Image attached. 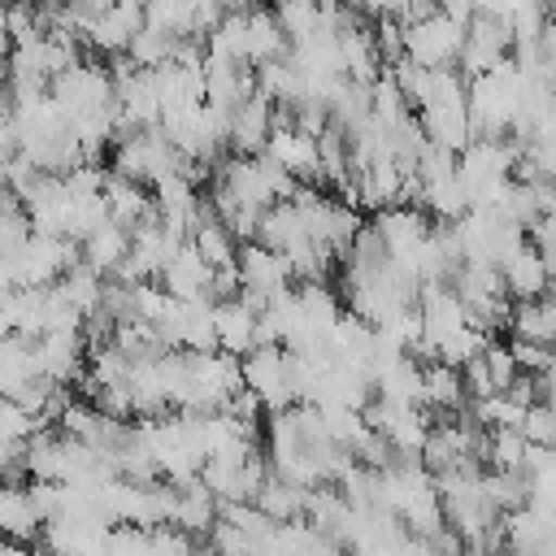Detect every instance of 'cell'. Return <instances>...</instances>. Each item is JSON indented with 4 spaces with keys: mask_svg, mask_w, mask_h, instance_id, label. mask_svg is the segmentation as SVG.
<instances>
[{
    "mask_svg": "<svg viewBox=\"0 0 556 556\" xmlns=\"http://www.w3.org/2000/svg\"><path fill=\"white\" fill-rule=\"evenodd\" d=\"M243 382L261 395L265 413H278V408L300 404L295 365H291V352H287L282 343H256V348L243 356Z\"/></svg>",
    "mask_w": 556,
    "mask_h": 556,
    "instance_id": "1",
    "label": "cell"
},
{
    "mask_svg": "<svg viewBox=\"0 0 556 556\" xmlns=\"http://www.w3.org/2000/svg\"><path fill=\"white\" fill-rule=\"evenodd\" d=\"M48 96L56 100V109H61L70 122L117 100L113 74L100 70V65H91V61H78V65H70V70H61V74L48 83Z\"/></svg>",
    "mask_w": 556,
    "mask_h": 556,
    "instance_id": "2",
    "label": "cell"
},
{
    "mask_svg": "<svg viewBox=\"0 0 556 556\" xmlns=\"http://www.w3.org/2000/svg\"><path fill=\"white\" fill-rule=\"evenodd\" d=\"M460 43H465V22L447 17L443 9L404 22V52L421 65H456Z\"/></svg>",
    "mask_w": 556,
    "mask_h": 556,
    "instance_id": "3",
    "label": "cell"
},
{
    "mask_svg": "<svg viewBox=\"0 0 556 556\" xmlns=\"http://www.w3.org/2000/svg\"><path fill=\"white\" fill-rule=\"evenodd\" d=\"M156 330L169 348L182 352H208L217 348V321H213V300H169L165 313L156 317Z\"/></svg>",
    "mask_w": 556,
    "mask_h": 556,
    "instance_id": "4",
    "label": "cell"
},
{
    "mask_svg": "<svg viewBox=\"0 0 556 556\" xmlns=\"http://www.w3.org/2000/svg\"><path fill=\"white\" fill-rule=\"evenodd\" d=\"M235 265H239L243 291H252V295H274V291H282V287H291V278H295L287 252H278V248H269V243H261V239H243Z\"/></svg>",
    "mask_w": 556,
    "mask_h": 556,
    "instance_id": "5",
    "label": "cell"
},
{
    "mask_svg": "<svg viewBox=\"0 0 556 556\" xmlns=\"http://www.w3.org/2000/svg\"><path fill=\"white\" fill-rule=\"evenodd\" d=\"M265 152L282 165V169H291L300 182H317L321 178V156H317V135H308V130H300L287 113H278V122H274V135H269V143H265Z\"/></svg>",
    "mask_w": 556,
    "mask_h": 556,
    "instance_id": "6",
    "label": "cell"
},
{
    "mask_svg": "<svg viewBox=\"0 0 556 556\" xmlns=\"http://www.w3.org/2000/svg\"><path fill=\"white\" fill-rule=\"evenodd\" d=\"M35 369L52 382H74L87 369V339L83 330H43L35 343Z\"/></svg>",
    "mask_w": 556,
    "mask_h": 556,
    "instance_id": "7",
    "label": "cell"
},
{
    "mask_svg": "<svg viewBox=\"0 0 556 556\" xmlns=\"http://www.w3.org/2000/svg\"><path fill=\"white\" fill-rule=\"evenodd\" d=\"M274 122H278V104L265 96V91H252L243 104H235L230 113V148L239 156H256L265 152L269 135H274Z\"/></svg>",
    "mask_w": 556,
    "mask_h": 556,
    "instance_id": "8",
    "label": "cell"
},
{
    "mask_svg": "<svg viewBox=\"0 0 556 556\" xmlns=\"http://www.w3.org/2000/svg\"><path fill=\"white\" fill-rule=\"evenodd\" d=\"M161 282L174 300H213V265L200 256L191 239L174 248V256L161 269Z\"/></svg>",
    "mask_w": 556,
    "mask_h": 556,
    "instance_id": "9",
    "label": "cell"
},
{
    "mask_svg": "<svg viewBox=\"0 0 556 556\" xmlns=\"http://www.w3.org/2000/svg\"><path fill=\"white\" fill-rule=\"evenodd\" d=\"M213 321H217V348H226L235 356H248L261 343V313L243 295L213 300Z\"/></svg>",
    "mask_w": 556,
    "mask_h": 556,
    "instance_id": "10",
    "label": "cell"
},
{
    "mask_svg": "<svg viewBox=\"0 0 556 556\" xmlns=\"http://www.w3.org/2000/svg\"><path fill=\"white\" fill-rule=\"evenodd\" d=\"M378 235H382V243H387V252L404 265L417 248H421V239L430 235V222H426V213L417 208V204H387V208H378Z\"/></svg>",
    "mask_w": 556,
    "mask_h": 556,
    "instance_id": "11",
    "label": "cell"
},
{
    "mask_svg": "<svg viewBox=\"0 0 556 556\" xmlns=\"http://www.w3.org/2000/svg\"><path fill=\"white\" fill-rule=\"evenodd\" d=\"M143 22H148V17H143V4L117 0V4H109V9L91 22L87 43H91L96 52H104V56H117V52H126V48H130V39L139 35V26H143Z\"/></svg>",
    "mask_w": 556,
    "mask_h": 556,
    "instance_id": "12",
    "label": "cell"
},
{
    "mask_svg": "<svg viewBox=\"0 0 556 556\" xmlns=\"http://www.w3.org/2000/svg\"><path fill=\"white\" fill-rule=\"evenodd\" d=\"M417 117H421V126H426V139L439 143V148L460 152V148L473 139L469 100H434V104H421Z\"/></svg>",
    "mask_w": 556,
    "mask_h": 556,
    "instance_id": "13",
    "label": "cell"
},
{
    "mask_svg": "<svg viewBox=\"0 0 556 556\" xmlns=\"http://www.w3.org/2000/svg\"><path fill=\"white\" fill-rule=\"evenodd\" d=\"M339 61H343V74H348V78H356V83H374V78L387 70V61H382V52H378L374 30H369V26H361V17H356V22H348V26L339 30Z\"/></svg>",
    "mask_w": 556,
    "mask_h": 556,
    "instance_id": "14",
    "label": "cell"
},
{
    "mask_svg": "<svg viewBox=\"0 0 556 556\" xmlns=\"http://www.w3.org/2000/svg\"><path fill=\"white\" fill-rule=\"evenodd\" d=\"M504 287L513 300H534V295H547L552 291V274H547V261L534 243H521L504 265Z\"/></svg>",
    "mask_w": 556,
    "mask_h": 556,
    "instance_id": "15",
    "label": "cell"
},
{
    "mask_svg": "<svg viewBox=\"0 0 556 556\" xmlns=\"http://www.w3.org/2000/svg\"><path fill=\"white\" fill-rule=\"evenodd\" d=\"M104 200H109V217L113 222H122V226H139V222H148V217H156V204H152V195L143 191V182L139 178H126V174H117V169H109V178H104Z\"/></svg>",
    "mask_w": 556,
    "mask_h": 556,
    "instance_id": "16",
    "label": "cell"
},
{
    "mask_svg": "<svg viewBox=\"0 0 556 556\" xmlns=\"http://www.w3.org/2000/svg\"><path fill=\"white\" fill-rule=\"evenodd\" d=\"M465 395L469 391H465V378L456 365H447V361L421 365V404L430 413H456V408H465Z\"/></svg>",
    "mask_w": 556,
    "mask_h": 556,
    "instance_id": "17",
    "label": "cell"
},
{
    "mask_svg": "<svg viewBox=\"0 0 556 556\" xmlns=\"http://www.w3.org/2000/svg\"><path fill=\"white\" fill-rule=\"evenodd\" d=\"M39 530H43V517H39L30 491H22L17 482H0V534L39 543Z\"/></svg>",
    "mask_w": 556,
    "mask_h": 556,
    "instance_id": "18",
    "label": "cell"
},
{
    "mask_svg": "<svg viewBox=\"0 0 556 556\" xmlns=\"http://www.w3.org/2000/svg\"><path fill=\"white\" fill-rule=\"evenodd\" d=\"M421 208H430L439 222H456L473 208V195H469L465 178L452 169V174H439V178H421Z\"/></svg>",
    "mask_w": 556,
    "mask_h": 556,
    "instance_id": "19",
    "label": "cell"
},
{
    "mask_svg": "<svg viewBox=\"0 0 556 556\" xmlns=\"http://www.w3.org/2000/svg\"><path fill=\"white\" fill-rule=\"evenodd\" d=\"M304 235H308V222H304V213L295 208V200H274V204H265V213H261V222H256V239H261V243L287 252V248L300 243Z\"/></svg>",
    "mask_w": 556,
    "mask_h": 556,
    "instance_id": "20",
    "label": "cell"
},
{
    "mask_svg": "<svg viewBox=\"0 0 556 556\" xmlns=\"http://www.w3.org/2000/svg\"><path fill=\"white\" fill-rule=\"evenodd\" d=\"M83 261H91L100 274H113L122 261H126V252H130V226H122V222H104V226H96L83 243Z\"/></svg>",
    "mask_w": 556,
    "mask_h": 556,
    "instance_id": "21",
    "label": "cell"
},
{
    "mask_svg": "<svg viewBox=\"0 0 556 556\" xmlns=\"http://www.w3.org/2000/svg\"><path fill=\"white\" fill-rule=\"evenodd\" d=\"M517 339H539V343H556V291L534 295V300H517L513 304V326Z\"/></svg>",
    "mask_w": 556,
    "mask_h": 556,
    "instance_id": "22",
    "label": "cell"
},
{
    "mask_svg": "<svg viewBox=\"0 0 556 556\" xmlns=\"http://www.w3.org/2000/svg\"><path fill=\"white\" fill-rule=\"evenodd\" d=\"M287 48H291V39L278 26L274 9H248V61L261 65V61L287 56Z\"/></svg>",
    "mask_w": 556,
    "mask_h": 556,
    "instance_id": "23",
    "label": "cell"
},
{
    "mask_svg": "<svg viewBox=\"0 0 556 556\" xmlns=\"http://www.w3.org/2000/svg\"><path fill=\"white\" fill-rule=\"evenodd\" d=\"M191 243L200 248V256H204L213 269H222V265H235V261H239V235H235L217 213L200 217V226L191 230Z\"/></svg>",
    "mask_w": 556,
    "mask_h": 556,
    "instance_id": "24",
    "label": "cell"
},
{
    "mask_svg": "<svg viewBox=\"0 0 556 556\" xmlns=\"http://www.w3.org/2000/svg\"><path fill=\"white\" fill-rule=\"evenodd\" d=\"M274 521H295V517H304V504H308V486H295V482H287V478H278L274 469H269V478L256 486V495H252Z\"/></svg>",
    "mask_w": 556,
    "mask_h": 556,
    "instance_id": "25",
    "label": "cell"
},
{
    "mask_svg": "<svg viewBox=\"0 0 556 556\" xmlns=\"http://www.w3.org/2000/svg\"><path fill=\"white\" fill-rule=\"evenodd\" d=\"M526 452L530 439L521 434V426H486L482 434V460L495 469H526Z\"/></svg>",
    "mask_w": 556,
    "mask_h": 556,
    "instance_id": "26",
    "label": "cell"
},
{
    "mask_svg": "<svg viewBox=\"0 0 556 556\" xmlns=\"http://www.w3.org/2000/svg\"><path fill=\"white\" fill-rule=\"evenodd\" d=\"M482 491H486V500L500 508V513H513V508H521L526 500H530V473L526 469H486L482 473Z\"/></svg>",
    "mask_w": 556,
    "mask_h": 556,
    "instance_id": "27",
    "label": "cell"
},
{
    "mask_svg": "<svg viewBox=\"0 0 556 556\" xmlns=\"http://www.w3.org/2000/svg\"><path fill=\"white\" fill-rule=\"evenodd\" d=\"M526 408H530V404H521V400L504 387V391L478 395V400H473V408H469V417H473L478 426H521Z\"/></svg>",
    "mask_w": 556,
    "mask_h": 556,
    "instance_id": "28",
    "label": "cell"
},
{
    "mask_svg": "<svg viewBox=\"0 0 556 556\" xmlns=\"http://www.w3.org/2000/svg\"><path fill=\"white\" fill-rule=\"evenodd\" d=\"M174 48H178V35H169V30H161V26H152V22H143L139 26V35L130 39V56L143 65V70H156V65H165V61H174Z\"/></svg>",
    "mask_w": 556,
    "mask_h": 556,
    "instance_id": "29",
    "label": "cell"
},
{
    "mask_svg": "<svg viewBox=\"0 0 556 556\" xmlns=\"http://www.w3.org/2000/svg\"><path fill=\"white\" fill-rule=\"evenodd\" d=\"M387 70H391V78L400 83V91H404V100H408L413 109H421V104L430 100V83H434V65H421V61H413V56L404 52V56H400V61H391Z\"/></svg>",
    "mask_w": 556,
    "mask_h": 556,
    "instance_id": "30",
    "label": "cell"
},
{
    "mask_svg": "<svg viewBox=\"0 0 556 556\" xmlns=\"http://www.w3.org/2000/svg\"><path fill=\"white\" fill-rule=\"evenodd\" d=\"M274 17H278V26L287 30V39L295 43V39H304V35L317 30V22H321V0H274Z\"/></svg>",
    "mask_w": 556,
    "mask_h": 556,
    "instance_id": "31",
    "label": "cell"
},
{
    "mask_svg": "<svg viewBox=\"0 0 556 556\" xmlns=\"http://www.w3.org/2000/svg\"><path fill=\"white\" fill-rule=\"evenodd\" d=\"M491 343V334L486 330H478V326H460V330H452L443 343H439V361H447V365H465V361H473L482 348Z\"/></svg>",
    "mask_w": 556,
    "mask_h": 556,
    "instance_id": "32",
    "label": "cell"
},
{
    "mask_svg": "<svg viewBox=\"0 0 556 556\" xmlns=\"http://www.w3.org/2000/svg\"><path fill=\"white\" fill-rule=\"evenodd\" d=\"M48 421L43 417H35V413H26L13 395H0V439H17V443H26L35 430H43Z\"/></svg>",
    "mask_w": 556,
    "mask_h": 556,
    "instance_id": "33",
    "label": "cell"
},
{
    "mask_svg": "<svg viewBox=\"0 0 556 556\" xmlns=\"http://www.w3.org/2000/svg\"><path fill=\"white\" fill-rule=\"evenodd\" d=\"M521 434H526L530 443H539V447H556V404L534 400V404L526 408V417H521Z\"/></svg>",
    "mask_w": 556,
    "mask_h": 556,
    "instance_id": "34",
    "label": "cell"
},
{
    "mask_svg": "<svg viewBox=\"0 0 556 556\" xmlns=\"http://www.w3.org/2000/svg\"><path fill=\"white\" fill-rule=\"evenodd\" d=\"M508 348H513V356H517L521 374H543V369H552V365H556V343H539V339H513Z\"/></svg>",
    "mask_w": 556,
    "mask_h": 556,
    "instance_id": "35",
    "label": "cell"
},
{
    "mask_svg": "<svg viewBox=\"0 0 556 556\" xmlns=\"http://www.w3.org/2000/svg\"><path fill=\"white\" fill-rule=\"evenodd\" d=\"M104 178H109V169L96 165V161H78L74 169L61 174L65 191H74V195H96V191H104Z\"/></svg>",
    "mask_w": 556,
    "mask_h": 556,
    "instance_id": "36",
    "label": "cell"
},
{
    "mask_svg": "<svg viewBox=\"0 0 556 556\" xmlns=\"http://www.w3.org/2000/svg\"><path fill=\"white\" fill-rule=\"evenodd\" d=\"M374 39H378V52H382L387 65L400 61V56H404V17H378Z\"/></svg>",
    "mask_w": 556,
    "mask_h": 556,
    "instance_id": "37",
    "label": "cell"
},
{
    "mask_svg": "<svg viewBox=\"0 0 556 556\" xmlns=\"http://www.w3.org/2000/svg\"><path fill=\"white\" fill-rule=\"evenodd\" d=\"M526 235H530V243H534L543 256H547V252H556V213H539V217H534V226H530Z\"/></svg>",
    "mask_w": 556,
    "mask_h": 556,
    "instance_id": "38",
    "label": "cell"
},
{
    "mask_svg": "<svg viewBox=\"0 0 556 556\" xmlns=\"http://www.w3.org/2000/svg\"><path fill=\"white\" fill-rule=\"evenodd\" d=\"M439 9H443L447 17H456V22H465V26H469V17L478 13V0H439Z\"/></svg>",
    "mask_w": 556,
    "mask_h": 556,
    "instance_id": "39",
    "label": "cell"
},
{
    "mask_svg": "<svg viewBox=\"0 0 556 556\" xmlns=\"http://www.w3.org/2000/svg\"><path fill=\"white\" fill-rule=\"evenodd\" d=\"M13 48V30H9V0H0V52Z\"/></svg>",
    "mask_w": 556,
    "mask_h": 556,
    "instance_id": "40",
    "label": "cell"
},
{
    "mask_svg": "<svg viewBox=\"0 0 556 556\" xmlns=\"http://www.w3.org/2000/svg\"><path fill=\"white\" fill-rule=\"evenodd\" d=\"M13 117V91H9V83H0V122H9Z\"/></svg>",
    "mask_w": 556,
    "mask_h": 556,
    "instance_id": "41",
    "label": "cell"
},
{
    "mask_svg": "<svg viewBox=\"0 0 556 556\" xmlns=\"http://www.w3.org/2000/svg\"><path fill=\"white\" fill-rule=\"evenodd\" d=\"M543 261H547V274H552V282H556V252H547Z\"/></svg>",
    "mask_w": 556,
    "mask_h": 556,
    "instance_id": "42",
    "label": "cell"
},
{
    "mask_svg": "<svg viewBox=\"0 0 556 556\" xmlns=\"http://www.w3.org/2000/svg\"><path fill=\"white\" fill-rule=\"evenodd\" d=\"M547 4V17H556V0H543Z\"/></svg>",
    "mask_w": 556,
    "mask_h": 556,
    "instance_id": "43",
    "label": "cell"
}]
</instances>
